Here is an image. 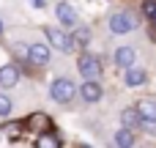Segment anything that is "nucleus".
Segmentation results:
<instances>
[{
  "instance_id": "1",
  "label": "nucleus",
  "mask_w": 156,
  "mask_h": 148,
  "mask_svg": "<svg viewBox=\"0 0 156 148\" xmlns=\"http://www.w3.org/2000/svg\"><path fill=\"white\" fill-rule=\"evenodd\" d=\"M77 93H80V91H77V85H74L71 80H66V77L55 80V82H52V88H49V96H52L58 104H69Z\"/></svg>"
},
{
  "instance_id": "16",
  "label": "nucleus",
  "mask_w": 156,
  "mask_h": 148,
  "mask_svg": "<svg viewBox=\"0 0 156 148\" xmlns=\"http://www.w3.org/2000/svg\"><path fill=\"white\" fill-rule=\"evenodd\" d=\"M74 41H77V44H88V41H90V33H88V27H77V33H74Z\"/></svg>"
},
{
  "instance_id": "9",
  "label": "nucleus",
  "mask_w": 156,
  "mask_h": 148,
  "mask_svg": "<svg viewBox=\"0 0 156 148\" xmlns=\"http://www.w3.org/2000/svg\"><path fill=\"white\" fill-rule=\"evenodd\" d=\"M115 63H118L121 69H132V63H134V49H132V47H118V49H115Z\"/></svg>"
},
{
  "instance_id": "15",
  "label": "nucleus",
  "mask_w": 156,
  "mask_h": 148,
  "mask_svg": "<svg viewBox=\"0 0 156 148\" xmlns=\"http://www.w3.org/2000/svg\"><path fill=\"white\" fill-rule=\"evenodd\" d=\"M143 14L156 25V0H143Z\"/></svg>"
},
{
  "instance_id": "6",
  "label": "nucleus",
  "mask_w": 156,
  "mask_h": 148,
  "mask_svg": "<svg viewBox=\"0 0 156 148\" xmlns=\"http://www.w3.org/2000/svg\"><path fill=\"white\" fill-rule=\"evenodd\" d=\"M55 16L60 19V25H77V11L69 3H58L55 5Z\"/></svg>"
},
{
  "instance_id": "18",
  "label": "nucleus",
  "mask_w": 156,
  "mask_h": 148,
  "mask_svg": "<svg viewBox=\"0 0 156 148\" xmlns=\"http://www.w3.org/2000/svg\"><path fill=\"white\" fill-rule=\"evenodd\" d=\"M30 124H33V126H49V121H47L44 113H36V115L30 118Z\"/></svg>"
},
{
  "instance_id": "14",
  "label": "nucleus",
  "mask_w": 156,
  "mask_h": 148,
  "mask_svg": "<svg viewBox=\"0 0 156 148\" xmlns=\"http://www.w3.org/2000/svg\"><path fill=\"white\" fill-rule=\"evenodd\" d=\"M36 148H60V137H58V135H52V132H47V135H38Z\"/></svg>"
},
{
  "instance_id": "13",
  "label": "nucleus",
  "mask_w": 156,
  "mask_h": 148,
  "mask_svg": "<svg viewBox=\"0 0 156 148\" xmlns=\"http://www.w3.org/2000/svg\"><path fill=\"white\" fill-rule=\"evenodd\" d=\"M137 113H140L145 121H156V102L154 99H140V102H137Z\"/></svg>"
},
{
  "instance_id": "22",
  "label": "nucleus",
  "mask_w": 156,
  "mask_h": 148,
  "mask_svg": "<svg viewBox=\"0 0 156 148\" xmlns=\"http://www.w3.org/2000/svg\"><path fill=\"white\" fill-rule=\"evenodd\" d=\"M82 148H90V146H82Z\"/></svg>"
},
{
  "instance_id": "20",
  "label": "nucleus",
  "mask_w": 156,
  "mask_h": 148,
  "mask_svg": "<svg viewBox=\"0 0 156 148\" xmlns=\"http://www.w3.org/2000/svg\"><path fill=\"white\" fill-rule=\"evenodd\" d=\"M30 3H33L36 8H41V5H44V0H30Z\"/></svg>"
},
{
  "instance_id": "10",
  "label": "nucleus",
  "mask_w": 156,
  "mask_h": 148,
  "mask_svg": "<svg viewBox=\"0 0 156 148\" xmlns=\"http://www.w3.org/2000/svg\"><path fill=\"white\" fill-rule=\"evenodd\" d=\"M19 82V69L16 66H3L0 69V85L3 88H11V85H16Z\"/></svg>"
},
{
  "instance_id": "3",
  "label": "nucleus",
  "mask_w": 156,
  "mask_h": 148,
  "mask_svg": "<svg viewBox=\"0 0 156 148\" xmlns=\"http://www.w3.org/2000/svg\"><path fill=\"white\" fill-rule=\"evenodd\" d=\"M77 69H80V74L85 77V80H96L101 71H104V66H101V60L96 58V55H80V60H77Z\"/></svg>"
},
{
  "instance_id": "4",
  "label": "nucleus",
  "mask_w": 156,
  "mask_h": 148,
  "mask_svg": "<svg viewBox=\"0 0 156 148\" xmlns=\"http://www.w3.org/2000/svg\"><path fill=\"white\" fill-rule=\"evenodd\" d=\"M47 38H49V44L55 47V49H60V52H74L80 44L74 41V38H69L60 27H47Z\"/></svg>"
},
{
  "instance_id": "11",
  "label": "nucleus",
  "mask_w": 156,
  "mask_h": 148,
  "mask_svg": "<svg viewBox=\"0 0 156 148\" xmlns=\"http://www.w3.org/2000/svg\"><path fill=\"white\" fill-rule=\"evenodd\" d=\"M121 124H123L126 129H134V126H143V115L137 113V107H134V110H129V107H126V110L121 113Z\"/></svg>"
},
{
  "instance_id": "2",
  "label": "nucleus",
  "mask_w": 156,
  "mask_h": 148,
  "mask_svg": "<svg viewBox=\"0 0 156 148\" xmlns=\"http://www.w3.org/2000/svg\"><path fill=\"white\" fill-rule=\"evenodd\" d=\"M134 27H137V19H134V14H132V11H115V14L110 16V30H112L115 36L132 33Z\"/></svg>"
},
{
  "instance_id": "7",
  "label": "nucleus",
  "mask_w": 156,
  "mask_h": 148,
  "mask_svg": "<svg viewBox=\"0 0 156 148\" xmlns=\"http://www.w3.org/2000/svg\"><path fill=\"white\" fill-rule=\"evenodd\" d=\"M123 80H126V85H129V88H137V85H143V82L148 80V71H145V69H134V66H132V69H126V71H123Z\"/></svg>"
},
{
  "instance_id": "5",
  "label": "nucleus",
  "mask_w": 156,
  "mask_h": 148,
  "mask_svg": "<svg viewBox=\"0 0 156 148\" xmlns=\"http://www.w3.org/2000/svg\"><path fill=\"white\" fill-rule=\"evenodd\" d=\"M27 60L30 63H38V66L49 63V47L47 44H30L27 47Z\"/></svg>"
},
{
  "instance_id": "19",
  "label": "nucleus",
  "mask_w": 156,
  "mask_h": 148,
  "mask_svg": "<svg viewBox=\"0 0 156 148\" xmlns=\"http://www.w3.org/2000/svg\"><path fill=\"white\" fill-rule=\"evenodd\" d=\"M5 135H19V126H16V124H8V126H5Z\"/></svg>"
},
{
  "instance_id": "21",
  "label": "nucleus",
  "mask_w": 156,
  "mask_h": 148,
  "mask_svg": "<svg viewBox=\"0 0 156 148\" xmlns=\"http://www.w3.org/2000/svg\"><path fill=\"white\" fill-rule=\"evenodd\" d=\"M0 33H3V22H0Z\"/></svg>"
},
{
  "instance_id": "12",
  "label": "nucleus",
  "mask_w": 156,
  "mask_h": 148,
  "mask_svg": "<svg viewBox=\"0 0 156 148\" xmlns=\"http://www.w3.org/2000/svg\"><path fill=\"white\" fill-rule=\"evenodd\" d=\"M134 143H137V137H134V132L126 129V126L115 135V148H134Z\"/></svg>"
},
{
  "instance_id": "17",
  "label": "nucleus",
  "mask_w": 156,
  "mask_h": 148,
  "mask_svg": "<svg viewBox=\"0 0 156 148\" xmlns=\"http://www.w3.org/2000/svg\"><path fill=\"white\" fill-rule=\"evenodd\" d=\"M11 113V99L5 93H0V115H8Z\"/></svg>"
},
{
  "instance_id": "8",
  "label": "nucleus",
  "mask_w": 156,
  "mask_h": 148,
  "mask_svg": "<svg viewBox=\"0 0 156 148\" xmlns=\"http://www.w3.org/2000/svg\"><path fill=\"white\" fill-rule=\"evenodd\" d=\"M80 93H82L85 102H99L104 91H101V85H99L96 80H88V82H82V91H80Z\"/></svg>"
}]
</instances>
